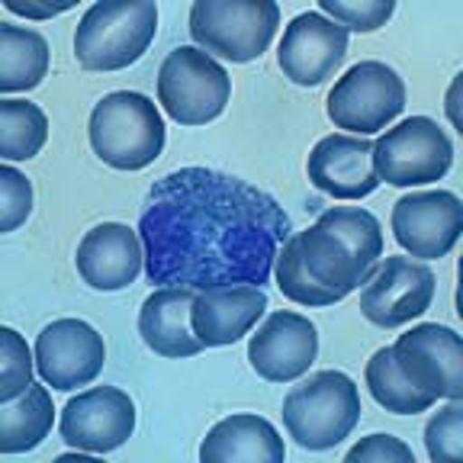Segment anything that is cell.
<instances>
[{
	"mask_svg": "<svg viewBox=\"0 0 463 463\" xmlns=\"http://www.w3.org/2000/svg\"><path fill=\"white\" fill-rule=\"evenodd\" d=\"M138 239L145 274L161 287H264L289 239V216L268 190L241 177L181 167L152 184Z\"/></svg>",
	"mask_w": 463,
	"mask_h": 463,
	"instance_id": "cell-1",
	"label": "cell"
},
{
	"mask_svg": "<svg viewBox=\"0 0 463 463\" xmlns=\"http://www.w3.org/2000/svg\"><path fill=\"white\" fill-rule=\"evenodd\" d=\"M303 264L318 287L338 299L354 293L383 258V229L361 206H332L306 232H297Z\"/></svg>",
	"mask_w": 463,
	"mask_h": 463,
	"instance_id": "cell-2",
	"label": "cell"
},
{
	"mask_svg": "<svg viewBox=\"0 0 463 463\" xmlns=\"http://www.w3.org/2000/svg\"><path fill=\"white\" fill-rule=\"evenodd\" d=\"M361 392L341 370H318L287 392L283 425L306 450H328L341 444L361 421Z\"/></svg>",
	"mask_w": 463,
	"mask_h": 463,
	"instance_id": "cell-3",
	"label": "cell"
},
{
	"mask_svg": "<svg viewBox=\"0 0 463 463\" xmlns=\"http://www.w3.org/2000/svg\"><path fill=\"white\" fill-rule=\"evenodd\" d=\"M90 148L116 171H142L165 148V119L158 107L136 90L107 94L90 113Z\"/></svg>",
	"mask_w": 463,
	"mask_h": 463,
	"instance_id": "cell-4",
	"label": "cell"
},
{
	"mask_svg": "<svg viewBox=\"0 0 463 463\" xmlns=\"http://www.w3.org/2000/svg\"><path fill=\"white\" fill-rule=\"evenodd\" d=\"M158 33V7L152 0L94 4L78 23L74 55L87 71H123L148 52Z\"/></svg>",
	"mask_w": 463,
	"mask_h": 463,
	"instance_id": "cell-5",
	"label": "cell"
},
{
	"mask_svg": "<svg viewBox=\"0 0 463 463\" xmlns=\"http://www.w3.org/2000/svg\"><path fill=\"white\" fill-rule=\"evenodd\" d=\"M280 26L274 0H196L190 7V39L206 55L225 61H254L268 52Z\"/></svg>",
	"mask_w": 463,
	"mask_h": 463,
	"instance_id": "cell-6",
	"label": "cell"
},
{
	"mask_svg": "<svg viewBox=\"0 0 463 463\" xmlns=\"http://www.w3.org/2000/svg\"><path fill=\"white\" fill-rule=\"evenodd\" d=\"M232 78L196 45H177L158 68V103L181 126H206L225 109Z\"/></svg>",
	"mask_w": 463,
	"mask_h": 463,
	"instance_id": "cell-7",
	"label": "cell"
},
{
	"mask_svg": "<svg viewBox=\"0 0 463 463\" xmlns=\"http://www.w3.org/2000/svg\"><path fill=\"white\" fill-rule=\"evenodd\" d=\"M454 165V142L431 116H412L373 142V171L380 184L419 187L441 181Z\"/></svg>",
	"mask_w": 463,
	"mask_h": 463,
	"instance_id": "cell-8",
	"label": "cell"
},
{
	"mask_svg": "<svg viewBox=\"0 0 463 463\" xmlns=\"http://www.w3.org/2000/svg\"><path fill=\"white\" fill-rule=\"evenodd\" d=\"M405 84L386 61H357L328 90V119L354 136H373L402 113Z\"/></svg>",
	"mask_w": 463,
	"mask_h": 463,
	"instance_id": "cell-9",
	"label": "cell"
},
{
	"mask_svg": "<svg viewBox=\"0 0 463 463\" xmlns=\"http://www.w3.org/2000/svg\"><path fill=\"white\" fill-rule=\"evenodd\" d=\"M399 373L434 399H463V345L448 326L428 322L399 335L392 345Z\"/></svg>",
	"mask_w": 463,
	"mask_h": 463,
	"instance_id": "cell-10",
	"label": "cell"
},
{
	"mask_svg": "<svg viewBox=\"0 0 463 463\" xmlns=\"http://www.w3.org/2000/svg\"><path fill=\"white\" fill-rule=\"evenodd\" d=\"M434 270L412 258H386L361 289V312L376 328H399L428 312L434 299Z\"/></svg>",
	"mask_w": 463,
	"mask_h": 463,
	"instance_id": "cell-11",
	"label": "cell"
},
{
	"mask_svg": "<svg viewBox=\"0 0 463 463\" xmlns=\"http://www.w3.org/2000/svg\"><path fill=\"white\" fill-rule=\"evenodd\" d=\"M107 361L103 335L84 318H55L36 338V370L52 390H78L94 383Z\"/></svg>",
	"mask_w": 463,
	"mask_h": 463,
	"instance_id": "cell-12",
	"label": "cell"
},
{
	"mask_svg": "<svg viewBox=\"0 0 463 463\" xmlns=\"http://www.w3.org/2000/svg\"><path fill=\"white\" fill-rule=\"evenodd\" d=\"M61 438L68 448L107 454L126 444L136 431V402L116 386H94L68 399L61 409Z\"/></svg>",
	"mask_w": 463,
	"mask_h": 463,
	"instance_id": "cell-13",
	"label": "cell"
},
{
	"mask_svg": "<svg viewBox=\"0 0 463 463\" xmlns=\"http://www.w3.org/2000/svg\"><path fill=\"white\" fill-rule=\"evenodd\" d=\"M463 232V203L450 190L405 194L392 206V235L412 258H444Z\"/></svg>",
	"mask_w": 463,
	"mask_h": 463,
	"instance_id": "cell-14",
	"label": "cell"
},
{
	"mask_svg": "<svg viewBox=\"0 0 463 463\" xmlns=\"http://www.w3.org/2000/svg\"><path fill=\"white\" fill-rule=\"evenodd\" d=\"M347 55V29L322 14H299L283 29L280 61L283 78L299 87H318L341 68Z\"/></svg>",
	"mask_w": 463,
	"mask_h": 463,
	"instance_id": "cell-15",
	"label": "cell"
},
{
	"mask_svg": "<svg viewBox=\"0 0 463 463\" xmlns=\"http://www.w3.org/2000/svg\"><path fill=\"white\" fill-rule=\"evenodd\" d=\"M318 357V332L299 312H270L248 341V361L254 373L270 383L299 380Z\"/></svg>",
	"mask_w": 463,
	"mask_h": 463,
	"instance_id": "cell-16",
	"label": "cell"
},
{
	"mask_svg": "<svg viewBox=\"0 0 463 463\" xmlns=\"http://www.w3.org/2000/svg\"><path fill=\"white\" fill-rule=\"evenodd\" d=\"M306 174L335 200H364L380 187L373 171V142L364 136H326L306 161Z\"/></svg>",
	"mask_w": 463,
	"mask_h": 463,
	"instance_id": "cell-17",
	"label": "cell"
},
{
	"mask_svg": "<svg viewBox=\"0 0 463 463\" xmlns=\"http://www.w3.org/2000/svg\"><path fill=\"white\" fill-rule=\"evenodd\" d=\"M74 264H78V274L84 277V283H90L94 289H103V293L123 289L142 274V239L136 229L123 222H100L90 232H84Z\"/></svg>",
	"mask_w": 463,
	"mask_h": 463,
	"instance_id": "cell-18",
	"label": "cell"
},
{
	"mask_svg": "<svg viewBox=\"0 0 463 463\" xmlns=\"http://www.w3.org/2000/svg\"><path fill=\"white\" fill-rule=\"evenodd\" d=\"M264 309H268V293L251 283L203 289L196 293L194 309H190V326L203 347L235 345L258 326Z\"/></svg>",
	"mask_w": 463,
	"mask_h": 463,
	"instance_id": "cell-19",
	"label": "cell"
},
{
	"mask_svg": "<svg viewBox=\"0 0 463 463\" xmlns=\"http://www.w3.org/2000/svg\"><path fill=\"white\" fill-rule=\"evenodd\" d=\"M196 289L161 287L142 303L138 312V335L155 354L161 357H194L203 351V341L190 326Z\"/></svg>",
	"mask_w": 463,
	"mask_h": 463,
	"instance_id": "cell-20",
	"label": "cell"
},
{
	"mask_svg": "<svg viewBox=\"0 0 463 463\" xmlns=\"http://www.w3.org/2000/svg\"><path fill=\"white\" fill-rule=\"evenodd\" d=\"M287 448L277 428L260 415H229L216 421L200 444L203 463H283Z\"/></svg>",
	"mask_w": 463,
	"mask_h": 463,
	"instance_id": "cell-21",
	"label": "cell"
},
{
	"mask_svg": "<svg viewBox=\"0 0 463 463\" xmlns=\"http://www.w3.org/2000/svg\"><path fill=\"white\" fill-rule=\"evenodd\" d=\"M55 421L49 383H33L14 402H4L0 409V450L4 454H23L33 450L49 438Z\"/></svg>",
	"mask_w": 463,
	"mask_h": 463,
	"instance_id": "cell-22",
	"label": "cell"
},
{
	"mask_svg": "<svg viewBox=\"0 0 463 463\" xmlns=\"http://www.w3.org/2000/svg\"><path fill=\"white\" fill-rule=\"evenodd\" d=\"M49 74V43L36 29L0 26V90H33Z\"/></svg>",
	"mask_w": 463,
	"mask_h": 463,
	"instance_id": "cell-23",
	"label": "cell"
},
{
	"mask_svg": "<svg viewBox=\"0 0 463 463\" xmlns=\"http://www.w3.org/2000/svg\"><path fill=\"white\" fill-rule=\"evenodd\" d=\"M364 380H367L370 396L383 405L386 412L419 415V412H428V409L438 402V399L428 396V392L415 390V386L399 373L396 361H392V347H380V351L370 357L367 370H364Z\"/></svg>",
	"mask_w": 463,
	"mask_h": 463,
	"instance_id": "cell-24",
	"label": "cell"
},
{
	"mask_svg": "<svg viewBox=\"0 0 463 463\" xmlns=\"http://www.w3.org/2000/svg\"><path fill=\"white\" fill-rule=\"evenodd\" d=\"M49 138V119L29 100H0V155L7 161L36 158Z\"/></svg>",
	"mask_w": 463,
	"mask_h": 463,
	"instance_id": "cell-25",
	"label": "cell"
},
{
	"mask_svg": "<svg viewBox=\"0 0 463 463\" xmlns=\"http://www.w3.org/2000/svg\"><path fill=\"white\" fill-rule=\"evenodd\" d=\"M274 270H277V287L287 299L299 306H335L341 303L335 293H328L326 287H318L316 277L306 270L303 264V254H299V245H297V235H289L283 241V248L277 251V260H274Z\"/></svg>",
	"mask_w": 463,
	"mask_h": 463,
	"instance_id": "cell-26",
	"label": "cell"
},
{
	"mask_svg": "<svg viewBox=\"0 0 463 463\" xmlns=\"http://www.w3.org/2000/svg\"><path fill=\"white\" fill-rule=\"evenodd\" d=\"M0 399L14 402L33 386V354L20 332L0 328Z\"/></svg>",
	"mask_w": 463,
	"mask_h": 463,
	"instance_id": "cell-27",
	"label": "cell"
},
{
	"mask_svg": "<svg viewBox=\"0 0 463 463\" xmlns=\"http://www.w3.org/2000/svg\"><path fill=\"white\" fill-rule=\"evenodd\" d=\"M425 448L431 460H457L463 450V405L450 399V405L438 409L425 425Z\"/></svg>",
	"mask_w": 463,
	"mask_h": 463,
	"instance_id": "cell-28",
	"label": "cell"
},
{
	"mask_svg": "<svg viewBox=\"0 0 463 463\" xmlns=\"http://www.w3.org/2000/svg\"><path fill=\"white\" fill-rule=\"evenodd\" d=\"M322 16H332L338 26L354 29V33H373V29L386 26L390 16L396 14V4L392 0H322Z\"/></svg>",
	"mask_w": 463,
	"mask_h": 463,
	"instance_id": "cell-29",
	"label": "cell"
},
{
	"mask_svg": "<svg viewBox=\"0 0 463 463\" xmlns=\"http://www.w3.org/2000/svg\"><path fill=\"white\" fill-rule=\"evenodd\" d=\"M0 194H4V206H0V232H14L33 213V184L26 174H20L14 165L0 167Z\"/></svg>",
	"mask_w": 463,
	"mask_h": 463,
	"instance_id": "cell-30",
	"label": "cell"
},
{
	"mask_svg": "<svg viewBox=\"0 0 463 463\" xmlns=\"http://www.w3.org/2000/svg\"><path fill=\"white\" fill-rule=\"evenodd\" d=\"M357 460H376V463H415V454L409 444H402L392 434H367L364 441H357L354 448L347 450V463Z\"/></svg>",
	"mask_w": 463,
	"mask_h": 463,
	"instance_id": "cell-31",
	"label": "cell"
},
{
	"mask_svg": "<svg viewBox=\"0 0 463 463\" xmlns=\"http://www.w3.org/2000/svg\"><path fill=\"white\" fill-rule=\"evenodd\" d=\"M7 10H10V14L29 16V20H52V16L71 10V4H49V7H36V4H20V0H10Z\"/></svg>",
	"mask_w": 463,
	"mask_h": 463,
	"instance_id": "cell-32",
	"label": "cell"
},
{
	"mask_svg": "<svg viewBox=\"0 0 463 463\" xmlns=\"http://www.w3.org/2000/svg\"><path fill=\"white\" fill-rule=\"evenodd\" d=\"M457 87H460V80H457L454 87H450V97H448V116H450V123L454 126H460V116H457Z\"/></svg>",
	"mask_w": 463,
	"mask_h": 463,
	"instance_id": "cell-33",
	"label": "cell"
}]
</instances>
